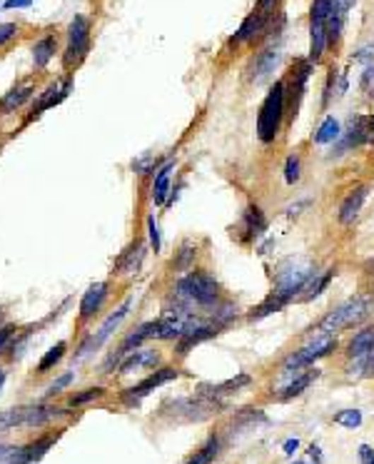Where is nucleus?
<instances>
[{"instance_id": "nucleus-1", "label": "nucleus", "mask_w": 374, "mask_h": 464, "mask_svg": "<svg viewBox=\"0 0 374 464\" xmlns=\"http://www.w3.org/2000/svg\"><path fill=\"white\" fill-rule=\"evenodd\" d=\"M173 297L187 302L197 312H207L222 300V287L217 277L207 269H190L173 287Z\"/></svg>"}, {"instance_id": "nucleus-2", "label": "nucleus", "mask_w": 374, "mask_h": 464, "mask_svg": "<svg viewBox=\"0 0 374 464\" xmlns=\"http://www.w3.org/2000/svg\"><path fill=\"white\" fill-rule=\"evenodd\" d=\"M374 312V297L357 295L344 300L334 310H329L320 322H317V332L320 335H337L342 330L357 327Z\"/></svg>"}, {"instance_id": "nucleus-3", "label": "nucleus", "mask_w": 374, "mask_h": 464, "mask_svg": "<svg viewBox=\"0 0 374 464\" xmlns=\"http://www.w3.org/2000/svg\"><path fill=\"white\" fill-rule=\"evenodd\" d=\"M287 115V90H285V80H277V83L269 88V93L264 95L262 105H259L257 112V137L259 143L269 145L279 137V130H282V122H285Z\"/></svg>"}, {"instance_id": "nucleus-4", "label": "nucleus", "mask_w": 374, "mask_h": 464, "mask_svg": "<svg viewBox=\"0 0 374 464\" xmlns=\"http://www.w3.org/2000/svg\"><path fill=\"white\" fill-rule=\"evenodd\" d=\"M315 272H317V267L310 260H305V257L285 260V262L277 267V272H274L272 292L290 305V302H295L297 297L302 295V290H305V285L312 280V274Z\"/></svg>"}, {"instance_id": "nucleus-5", "label": "nucleus", "mask_w": 374, "mask_h": 464, "mask_svg": "<svg viewBox=\"0 0 374 464\" xmlns=\"http://www.w3.org/2000/svg\"><path fill=\"white\" fill-rule=\"evenodd\" d=\"M65 410L58 407H45V405H25V407H13V410L0 412V432H8L13 427H40L48 424L50 419L60 417Z\"/></svg>"}, {"instance_id": "nucleus-6", "label": "nucleus", "mask_w": 374, "mask_h": 464, "mask_svg": "<svg viewBox=\"0 0 374 464\" xmlns=\"http://www.w3.org/2000/svg\"><path fill=\"white\" fill-rule=\"evenodd\" d=\"M334 349H337V337H334V335H315V340H310L305 347L295 349V352L282 362V369H285V372H300V369H305V367H312L317 359L329 357Z\"/></svg>"}, {"instance_id": "nucleus-7", "label": "nucleus", "mask_w": 374, "mask_h": 464, "mask_svg": "<svg viewBox=\"0 0 374 464\" xmlns=\"http://www.w3.org/2000/svg\"><path fill=\"white\" fill-rule=\"evenodd\" d=\"M329 13H332V0H312L310 8V55L307 60L312 63H320L325 50L329 48L327 42V21H329Z\"/></svg>"}, {"instance_id": "nucleus-8", "label": "nucleus", "mask_w": 374, "mask_h": 464, "mask_svg": "<svg viewBox=\"0 0 374 464\" xmlns=\"http://www.w3.org/2000/svg\"><path fill=\"white\" fill-rule=\"evenodd\" d=\"M90 53V21L85 16H75L68 25V45L63 53V68L75 70Z\"/></svg>"}, {"instance_id": "nucleus-9", "label": "nucleus", "mask_w": 374, "mask_h": 464, "mask_svg": "<svg viewBox=\"0 0 374 464\" xmlns=\"http://www.w3.org/2000/svg\"><path fill=\"white\" fill-rule=\"evenodd\" d=\"M267 45H264L259 53H255V58L247 65V80L250 83H264L269 75L277 70L279 60H282V37H267Z\"/></svg>"}, {"instance_id": "nucleus-10", "label": "nucleus", "mask_w": 374, "mask_h": 464, "mask_svg": "<svg viewBox=\"0 0 374 464\" xmlns=\"http://www.w3.org/2000/svg\"><path fill=\"white\" fill-rule=\"evenodd\" d=\"M312 70H315V63L307 58L295 60L292 65L290 78L285 80V90H287V108H290V115L295 117L297 110H300L302 100H305V90H307V80H310Z\"/></svg>"}, {"instance_id": "nucleus-11", "label": "nucleus", "mask_w": 374, "mask_h": 464, "mask_svg": "<svg viewBox=\"0 0 374 464\" xmlns=\"http://www.w3.org/2000/svg\"><path fill=\"white\" fill-rule=\"evenodd\" d=\"M177 377H180V369H175V367L155 369V372H150V375L145 377L143 382H137L135 387H130V390L122 392V402H125V405H130V407H135L137 402L143 400V397H148L150 392H155L160 385H168V382L177 380Z\"/></svg>"}, {"instance_id": "nucleus-12", "label": "nucleus", "mask_w": 374, "mask_h": 464, "mask_svg": "<svg viewBox=\"0 0 374 464\" xmlns=\"http://www.w3.org/2000/svg\"><path fill=\"white\" fill-rule=\"evenodd\" d=\"M272 18L274 16H264V13H259V11H252L242 23H240L235 35L230 37V45H247V42L262 40V37L267 35Z\"/></svg>"}, {"instance_id": "nucleus-13", "label": "nucleus", "mask_w": 374, "mask_h": 464, "mask_svg": "<svg viewBox=\"0 0 374 464\" xmlns=\"http://www.w3.org/2000/svg\"><path fill=\"white\" fill-rule=\"evenodd\" d=\"M367 135H369V115H354L347 120V127L342 130L339 135L337 145L332 148V155H344L347 150H354L359 145L367 143Z\"/></svg>"}, {"instance_id": "nucleus-14", "label": "nucleus", "mask_w": 374, "mask_h": 464, "mask_svg": "<svg viewBox=\"0 0 374 464\" xmlns=\"http://www.w3.org/2000/svg\"><path fill=\"white\" fill-rule=\"evenodd\" d=\"M130 307H132V297H127L125 302H122L120 307H117L115 312H112L110 317H107L105 322H103V327L98 330V335H93V337L88 340V342L80 347V352H78V357H83V354H88V352H95L98 347H103V344L110 340V335L115 332L117 327H120V322L125 320L127 317V312H130Z\"/></svg>"}, {"instance_id": "nucleus-15", "label": "nucleus", "mask_w": 374, "mask_h": 464, "mask_svg": "<svg viewBox=\"0 0 374 464\" xmlns=\"http://www.w3.org/2000/svg\"><path fill=\"white\" fill-rule=\"evenodd\" d=\"M267 217H264L262 207L259 205H247L240 217V227H238V235H240V243L242 245H250L255 240H259L267 232Z\"/></svg>"}, {"instance_id": "nucleus-16", "label": "nucleus", "mask_w": 374, "mask_h": 464, "mask_svg": "<svg viewBox=\"0 0 374 464\" xmlns=\"http://www.w3.org/2000/svg\"><path fill=\"white\" fill-rule=\"evenodd\" d=\"M107 295H110V282H95V285L88 287V292L80 300V317H78L80 325H88L103 310Z\"/></svg>"}, {"instance_id": "nucleus-17", "label": "nucleus", "mask_w": 374, "mask_h": 464, "mask_svg": "<svg viewBox=\"0 0 374 464\" xmlns=\"http://www.w3.org/2000/svg\"><path fill=\"white\" fill-rule=\"evenodd\" d=\"M347 354H349V359H354V362H357L359 369L369 367V362H372V354H374V325L359 330V332L354 335L352 340H349Z\"/></svg>"}, {"instance_id": "nucleus-18", "label": "nucleus", "mask_w": 374, "mask_h": 464, "mask_svg": "<svg viewBox=\"0 0 374 464\" xmlns=\"http://www.w3.org/2000/svg\"><path fill=\"white\" fill-rule=\"evenodd\" d=\"M367 195H369V185H359V187H354V190L347 192V197L342 200L339 212H337L339 225H352V222L357 220L359 212H362V207H364V202H367Z\"/></svg>"}, {"instance_id": "nucleus-19", "label": "nucleus", "mask_w": 374, "mask_h": 464, "mask_svg": "<svg viewBox=\"0 0 374 464\" xmlns=\"http://www.w3.org/2000/svg\"><path fill=\"white\" fill-rule=\"evenodd\" d=\"M290 375H295L292 377L290 382H287L285 387H282V390H279V395H277V400L279 402H287V400H295V397H300V395H305V390L310 385H315L317 380H320V369H305V372H290Z\"/></svg>"}, {"instance_id": "nucleus-20", "label": "nucleus", "mask_w": 374, "mask_h": 464, "mask_svg": "<svg viewBox=\"0 0 374 464\" xmlns=\"http://www.w3.org/2000/svg\"><path fill=\"white\" fill-rule=\"evenodd\" d=\"M158 364H160L158 349H135V352H130L122 359L117 372L120 375H132V372H140V369H155Z\"/></svg>"}, {"instance_id": "nucleus-21", "label": "nucleus", "mask_w": 374, "mask_h": 464, "mask_svg": "<svg viewBox=\"0 0 374 464\" xmlns=\"http://www.w3.org/2000/svg\"><path fill=\"white\" fill-rule=\"evenodd\" d=\"M222 330L217 327V325H212V322H202L200 327H195L192 332H187V335H182V337L177 340V354L180 357H185V354L190 352L195 344H200V342H205V340H212V337H217Z\"/></svg>"}, {"instance_id": "nucleus-22", "label": "nucleus", "mask_w": 374, "mask_h": 464, "mask_svg": "<svg viewBox=\"0 0 374 464\" xmlns=\"http://www.w3.org/2000/svg\"><path fill=\"white\" fill-rule=\"evenodd\" d=\"M143 257H145V245L140 243V240H135V243H132L130 248L120 255V260H117V265H115V274L137 272V269H140V262H143Z\"/></svg>"}, {"instance_id": "nucleus-23", "label": "nucleus", "mask_w": 374, "mask_h": 464, "mask_svg": "<svg viewBox=\"0 0 374 464\" xmlns=\"http://www.w3.org/2000/svg\"><path fill=\"white\" fill-rule=\"evenodd\" d=\"M334 274H337V269L334 267L325 269V272H315L312 274V280L305 285V290H302V295L297 297V302H310V300H315V297H320L322 292L329 287V282H332Z\"/></svg>"}, {"instance_id": "nucleus-24", "label": "nucleus", "mask_w": 374, "mask_h": 464, "mask_svg": "<svg viewBox=\"0 0 374 464\" xmlns=\"http://www.w3.org/2000/svg\"><path fill=\"white\" fill-rule=\"evenodd\" d=\"M33 90H35V85L25 83V85H18V88H13L11 93H6V98L0 100V115H8V112H16L18 108H23V103L30 100Z\"/></svg>"}, {"instance_id": "nucleus-25", "label": "nucleus", "mask_w": 374, "mask_h": 464, "mask_svg": "<svg viewBox=\"0 0 374 464\" xmlns=\"http://www.w3.org/2000/svg\"><path fill=\"white\" fill-rule=\"evenodd\" d=\"M250 382H252V377L250 375H238V377H232V380L222 382V385H212V387H202L200 395L205 397H212V400H217V397H225V395H235V392H240L242 387H247Z\"/></svg>"}, {"instance_id": "nucleus-26", "label": "nucleus", "mask_w": 374, "mask_h": 464, "mask_svg": "<svg viewBox=\"0 0 374 464\" xmlns=\"http://www.w3.org/2000/svg\"><path fill=\"white\" fill-rule=\"evenodd\" d=\"M55 50H58V37H55L53 33H48V35H42L40 40H35V45H33L35 68H45V65L50 63V58L55 55Z\"/></svg>"}, {"instance_id": "nucleus-27", "label": "nucleus", "mask_w": 374, "mask_h": 464, "mask_svg": "<svg viewBox=\"0 0 374 464\" xmlns=\"http://www.w3.org/2000/svg\"><path fill=\"white\" fill-rule=\"evenodd\" d=\"M339 135H342V125H339L337 117L327 115L325 120H322V125L317 127V132L312 135V143L315 145H329V143H337Z\"/></svg>"}, {"instance_id": "nucleus-28", "label": "nucleus", "mask_w": 374, "mask_h": 464, "mask_svg": "<svg viewBox=\"0 0 374 464\" xmlns=\"http://www.w3.org/2000/svg\"><path fill=\"white\" fill-rule=\"evenodd\" d=\"M173 170H175V165L168 163V165H163L158 173H155V180H153V200H155V205H165V202H168Z\"/></svg>"}, {"instance_id": "nucleus-29", "label": "nucleus", "mask_w": 374, "mask_h": 464, "mask_svg": "<svg viewBox=\"0 0 374 464\" xmlns=\"http://www.w3.org/2000/svg\"><path fill=\"white\" fill-rule=\"evenodd\" d=\"M58 437H60V432H55V434H45V437H40V439H35V442H30V444H28V447L18 449L16 457L28 459V462H37V459H42V454H45L50 447H53L55 439H58Z\"/></svg>"}, {"instance_id": "nucleus-30", "label": "nucleus", "mask_w": 374, "mask_h": 464, "mask_svg": "<svg viewBox=\"0 0 374 464\" xmlns=\"http://www.w3.org/2000/svg\"><path fill=\"white\" fill-rule=\"evenodd\" d=\"M287 307V302L282 300L279 295H274V292H269L267 297H264L259 305H255L252 310L247 312V320L250 322H255V320H264V317H269V315H274V312H279V310H285Z\"/></svg>"}, {"instance_id": "nucleus-31", "label": "nucleus", "mask_w": 374, "mask_h": 464, "mask_svg": "<svg viewBox=\"0 0 374 464\" xmlns=\"http://www.w3.org/2000/svg\"><path fill=\"white\" fill-rule=\"evenodd\" d=\"M195 260H197V245L192 243V240H187V243L180 245V250L175 253L173 265H170V267H173L175 272H190L192 265H195Z\"/></svg>"}, {"instance_id": "nucleus-32", "label": "nucleus", "mask_w": 374, "mask_h": 464, "mask_svg": "<svg viewBox=\"0 0 374 464\" xmlns=\"http://www.w3.org/2000/svg\"><path fill=\"white\" fill-rule=\"evenodd\" d=\"M220 447H222V439L217 437V434H212V437L207 439V442L202 444V447L197 449V452L192 454L185 464H212L217 459V454H220Z\"/></svg>"}, {"instance_id": "nucleus-33", "label": "nucleus", "mask_w": 374, "mask_h": 464, "mask_svg": "<svg viewBox=\"0 0 374 464\" xmlns=\"http://www.w3.org/2000/svg\"><path fill=\"white\" fill-rule=\"evenodd\" d=\"M65 349H68V344H65V342H58L55 347H50L48 352H45V357H42L40 362H37V375H45L48 369H53L55 364H58L60 359H63Z\"/></svg>"}, {"instance_id": "nucleus-34", "label": "nucleus", "mask_w": 374, "mask_h": 464, "mask_svg": "<svg viewBox=\"0 0 374 464\" xmlns=\"http://www.w3.org/2000/svg\"><path fill=\"white\" fill-rule=\"evenodd\" d=\"M103 395H105V390H103V387H88V390L75 392V395H70L68 405H70V407H83V405H90V402L100 400Z\"/></svg>"}, {"instance_id": "nucleus-35", "label": "nucleus", "mask_w": 374, "mask_h": 464, "mask_svg": "<svg viewBox=\"0 0 374 464\" xmlns=\"http://www.w3.org/2000/svg\"><path fill=\"white\" fill-rule=\"evenodd\" d=\"M332 422L339 424V427H347V429H357L362 424V412L359 410H342L332 417Z\"/></svg>"}, {"instance_id": "nucleus-36", "label": "nucleus", "mask_w": 374, "mask_h": 464, "mask_svg": "<svg viewBox=\"0 0 374 464\" xmlns=\"http://www.w3.org/2000/svg\"><path fill=\"white\" fill-rule=\"evenodd\" d=\"M300 178H302V158L297 153L287 155V160H285V182L295 185V182H300Z\"/></svg>"}, {"instance_id": "nucleus-37", "label": "nucleus", "mask_w": 374, "mask_h": 464, "mask_svg": "<svg viewBox=\"0 0 374 464\" xmlns=\"http://www.w3.org/2000/svg\"><path fill=\"white\" fill-rule=\"evenodd\" d=\"M18 337V327L16 325H6V327H0V354H6L8 349L13 347Z\"/></svg>"}, {"instance_id": "nucleus-38", "label": "nucleus", "mask_w": 374, "mask_h": 464, "mask_svg": "<svg viewBox=\"0 0 374 464\" xmlns=\"http://www.w3.org/2000/svg\"><path fill=\"white\" fill-rule=\"evenodd\" d=\"M148 235H150V245H153V250H155V253H160L163 243H160V227H158V220H155V215L148 217Z\"/></svg>"}, {"instance_id": "nucleus-39", "label": "nucleus", "mask_w": 374, "mask_h": 464, "mask_svg": "<svg viewBox=\"0 0 374 464\" xmlns=\"http://www.w3.org/2000/svg\"><path fill=\"white\" fill-rule=\"evenodd\" d=\"M132 168H135L137 175H148V173H153V170H160L163 165H160V160H155V158H143V160H137Z\"/></svg>"}, {"instance_id": "nucleus-40", "label": "nucleus", "mask_w": 374, "mask_h": 464, "mask_svg": "<svg viewBox=\"0 0 374 464\" xmlns=\"http://www.w3.org/2000/svg\"><path fill=\"white\" fill-rule=\"evenodd\" d=\"M18 33H21V25H16V23H3V25H0V48H3L6 42H11L13 37H18Z\"/></svg>"}, {"instance_id": "nucleus-41", "label": "nucleus", "mask_w": 374, "mask_h": 464, "mask_svg": "<svg viewBox=\"0 0 374 464\" xmlns=\"http://www.w3.org/2000/svg\"><path fill=\"white\" fill-rule=\"evenodd\" d=\"M362 88L369 98H374V63H369L367 70L362 73Z\"/></svg>"}, {"instance_id": "nucleus-42", "label": "nucleus", "mask_w": 374, "mask_h": 464, "mask_svg": "<svg viewBox=\"0 0 374 464\" xmlns=\"http://www.w3.org/2000/svg\"><path fill=\"white\" fill-rule=\"evenodd\" d=\"M70 382H73V372H65L63 377H58V380H55L53 385L48 387V392H45V395H58V392H63L65 387L70 385Z\"/></svg>"}, {"instance_id": "nucleus-43", "label": "nucleus", "mask_w": 374, "mask_h": 464, "mask_svg": "<svg viewBox=\"0 0 374 464\" xmlns=\"http://www.w3.org/2000/svg\"><path fill=\"white\" fill-rule=\"evenodd\" d=\"M277 3H279V0H257L255 11L264 13V16H274V11H277Z\"/></svg>"}, {"instance_id": "nucleus-44", "label": "nucleus", "mask_w": 374, "mask_h": 464, "mask_svg": "<svg viewBox=\"0 0 374 464\" xmlns=\"http://www.w3.org/2000/svg\"><path fill=\"white\" fill-rule=\"evenodd\" d=\"M359 459H362V464H374V449L369 444H362L359 447Z\"/></svg>"}, {"instance_id": "nucleus-45", "label": "nucleus", "mask_w": 374, "mask_h": 464, "mask_svg": "<svg viewBox=\"0 0 374 464\" xmlns=\"http://www.w3.org/2000/svg\"><path fill=\"white\" fill-rule=\"evenodd\" d=\"M357 3V0H332V6L337 8V11H342V13H347V11H352V6Z\"/></svg>"}, {"instance_id": "nucleus-46", "label": "nucleus", "mask_w": 374, "mask_h": 464, "mask_svg": "<svg viewBox=\"0 0 374 464\" xmlns=\"http://www.w3.org/2000/svg\"><path fill=\"white\" fill-rule=\"evenodd\" d=\"M297 447H300V439H297V437L295 439H287V442H285V454H287V457H292V454L297 452Z\"/></svg>"}, {"instance_id": "nucleus-47", "label": "nucleus", "mask_w": 374, "mask_h": 464, "mask_svg": "<svg viewBox=\"0 0 374 464\" xmlns=\"http://www.w3.org/2000/svg\"><path fill=\"white\" fill-rule=\"evenodd\" d=\"M16 452H18V449L11 447V444H0V462H3V459H8V457H13Z\"/></svg>"}, {"instance_id": "nucleus-48", "label": "nucleus", "mask_w": 374, "mask_h": 464, "mask_svg": "<svg viewBox=\"0 0 374 464\" xmlns=\"http://www.w3.org/2000/svg\"><path fill=\"white\" fill-rule=\"evenodd\" d=\"M307 454H310V457L315 459V464L322 462V452H320V447H317V444H312V447L307 449Z\"/></svg>"}, {"instance_id": "nucleus-49", "label": "nucleus", "mask_w": 374, "mask_h": 464, "mask_svg": "<svg viewBox=\"0 0 374 464\" xmlns=\"http://www.w3.org/2000/svg\"><path fill=\"white\" fill-rule=\"evenodd\" d=\"M6 6L8 8H25V6H30V0H6Z\"/></svg>"}, {"instance_id": "nucleus-50", "label": "nucleus", "mask_w": 374, "mask_h": 464, "mask_svg": "<svg viewBox=\"0 0 374 464\" xmlns=\"http://www.w3.org/2000/svg\"><path fill=\"white\" fill-rule=\"evenodd\" d=\"M367 143H374V115H369V135H367Z\"/></svg>"}, {"instance_id": "nucleus-51", "label": "nucleus", "mask_w": 374, "mask_h": 464, "mask_svg": "<svg viewBox=\"0 0 374 464\" xmlns=\"http://www.w3.org/2000/svg\"><path fill=\"white\" fill-rule=\"evenodd\" d=\"M11 464H33V462H28V459H21V457H16V454H13Z\"/></svg>"}, {"instance_id": "nucleus-52", "label": "nucleus", "mask_w": 374, "mask_h": 464, "mask_svg": "<svg viewBox=\"0 0 374 464\" xmlns=\"http://www.w3.org/2000/svg\"><path fill=\"white\" fill-rule=\"evenodd\" d=\"M3 382H6V369L0 367V390H3Z\"/></svg>"}, {"instance_id": "nucleus-53", "label": "nucleus", "mask_w": 374, "mask_h": 464, "mask_svg": "<svg viewBox=\"0 0 374 464\" xmlns=\"http://www.w3.org/2000/svg\"><path fill=\"white\" fill-rule=\"evenodd\" d=\"M369 369H372V372H374V354H372V362H369Z\"/></svg>"}, {"instance_id": "nucleus-54", "label": "nucleus", "mask_w": 374, "mask_h": 464, "mask_svg": "<svg viewBox=\"0 0 374 464\" xmlns=\"http://www.w3.org/2000/svg\"><path fill=\"white\" fill-rule=\"evenodd\" d=\"M295 464H307V462H295Z\"/></svg>"}]
</instances>
